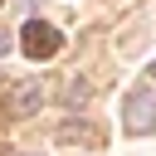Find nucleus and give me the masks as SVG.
Listing matches in <instances>:
<instances>
[{
	"instance_id": "nucleus-1",
	"label": "nucleus",
	"mask_w": 156,
	"mask_h": 156,
	"mask_svg": "<svg viewBox=\"0 0 156 156\" xmlns=\"http://www.w3.org/2000/svg\"><path fill=\"white\" fill-rule=\"evenodd\" d=\"M122 127H127L132 136L156 132V78H151V83H136V88L127 93V102H122Z\"/></svg>"
},
{
	"instance_id": "nucleus-2",
	"label": "nucleus",
	"mask_w": 156,
	"mask_h": 156,
	"mask_svg": "<svg viewBox=\"0 0 156 156\" xmlns=\"http://www.w3.org/2000/svg\"><path fill=\"white\" fill-rule=\"evenodd\" d=\"M20 49L39 63V58H54V54L63 49V34H58L54 24H44V20H24V29H20Z\"/></svg>"
},
{
	"instance_id": "nucleus-3",
	"label": "nucleus",
	"mask_w": 156,
	"mask_h": 156,
	"mask_svg": "<svg viewBox=\"0 0 156 156\" xmlns=\"http://www.w3.org/2000/svg\"><path fill=\"white\" fill-rule=\"evenodd\" d=\"M39 102H44V83L39 78H20L15 88H5V112L10 117H29V112H39Z\"/></svg>"
},
{
	"instance_id": "nucleus-4",
	"label": "nucleus",
	"mask_w": 156,
	"mask_h": 156,
	"mask_svg": "<svg viewBox=\"0 0 156 156\" xmlns=\"http://www.w3.org/2000/svg\"><path fill=\"white\" fill-rule=\"evenodd\" d=\"M58 141H93V132H88V127H73V122H68V127L58 132Z\"/></svg>"
},
{
	"instance_id": "nucleus-5",
	"label": "nucleus",
	"mask_w": 156,
	"mask_h": 156,
	"mask_svg": "<svg viewBox=\"0 0 156 156\" xmlns=\"http://www.w3.org/2000/svg\"><path fill=\"white\" fill-rule=\"evenodd\" d=\"M83 98H88V83L73 78V83H68V102H83Z\"/></svg>"
},
{
	"instance_id": "nucleus-6",
	"label": "nucleus",
	"mask_w": 156,
	"mask_h": 156,
	"mask_svg": "<svg viewBox=\"0 0 156 156\" xmlns=\"http://www.w3.org/2000/svg\"><path fill=\"white\" fill-rule=\"evenodd\" d=\"M5 54H10V34L0 29V58H5Z\"/></svg>"
},
{
	"instance_id": "nucleus-7",
	"label": "nucleus",
	"mask_w": 156,
	"mask_h": 156,
	"mask_svg": "<svg viewBox=\"0 0 156 156\" xmlns=\"http://www.w3.org/2000/svg\"><path fill=\"white\" fill-rule=\"evenodd\" d=\"M0 156H15V151H0Z\"/></svg>"
},
{
	"instance_id": "nucleus-8",
	"label": "nucleus",
	"mask_w": 156,
	"mask_h": 156,
	"mask_svg": "<svg viewBox=\"0 0 156 156\" xmlns=\"http://www.w3.org/2000/svg\"><path fill=\"white\" fill-rule=\"evenodd\" d=\"M151 78H156V68H151Z\"/></svg>"
},
{
	"instance_id": "nucleus-9",
	"label": "nucleus",
	"mask_w": 156,
	"mask_h": 156,
	"mask_svg": "<svg viewBox=\"0 0 156 156\" xmlns=\"http://www.w3.org/2000/svg\"><path fill=\"white\" fill-rule=\"evenodd\" d=\"M0 5H5V0H0Z\"/></svg>"
}]
</instances>
